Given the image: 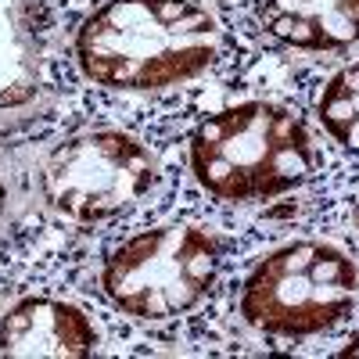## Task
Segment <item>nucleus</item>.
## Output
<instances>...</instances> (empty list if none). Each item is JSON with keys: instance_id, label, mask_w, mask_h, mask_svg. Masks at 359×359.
<instances>
[{"instance_id": "obj_8", "label": "nucleus", "mask_w": 359, "mask_h": 359, "mask_svg": "<svg viewBox=\"0 0 359 359\" xmlns=\"http://www.w3.org/2000/svg\"><path fill=\"white\" fill-rule=\"evenodd\" d=\"M320 123L327 126L341 147H348L352 155H359V62L345 65L327 79L323 94L316 101Z\"/></svg>"}, {"instance_id": "obj_1", "label": "nucleus", "mask_w": 359, "mask_h": 359, "mask_svg": "<svg viewBox=\"0 0 359 359\" xmlns=\"http://www.w3.org/2000/svg\"><path fill=\"white\" fill-rule=\"evenodd\" d=\"M219 22L198 0H108L76 40L83 72L111 90H162L216 62Z\"/></svg>"}, {"instance_id": "obj_2", "label": "nucleus", "mask_w": 359, "mask_h": 359, "mask_svg": "<svg viewBox=\"0 0 359 359\" xmlns=\"http://www.w3.org/2000/svg\"><path fill=\"white\" fill-rule=\"evenodd\" d=\"M191 169L198 184L223 201H266L306 184L316 155L294 111L248 101L208 115L194 130Z\"/></svg>"}, {"instance_id": "obj_4", "label": "nucleus", "mask_w": 359, "mask_h": 359, "mask_svg": "<svg viewBox=\"0 0 359 359\" xmlns=\"http://www.w3.org/2000/svg\"><path fill=\"white\" fill-rule=\"evenodd\" d=\"M223 245L201 226L137 233L104 262V294L137 320H169L194 309L216 284Z\"/></svg>"}, {"instance_id": "obj_3", "label": "nucleus", "mask_w": 359, "mask_h": 359, "mask_svg": "<svg viewBox=\"0 0 359 359\" xmlns=\"http://www.w3.org/2000/svg\"><path fill=\"white\" fill-rule=\"evenodd\" d=\"M359 294L355 262L323 241H294L266 255L245 284L241 313L277 338H309L341 323Z\"/></svg>"}, {"instance_id": "obj_5", "label": "nucleus", "mask_w": 359, "mask_h": 359, "mask_svg": "<svg viewBox=\"0 0 359 359\" xmlns=\"http://www.w3.org/2000/svg\"><path fill=\"white\" fill-rule=\"evenodd\" d=\"M158 180V162L126 133H86L57 147L43 172L47 201L72 219L97 223L126 212Z\"/></svg>"}, {"instance_id": "obj_6", "label": "nucleus", "mask_w": 359, "mask_h": 359, "mask_svg": "<svg viewBox=\"0 0 359 359\" xmlns=\"http://www.w3.org/2000/svg\"><path fill=\"white\" fill-rule=\"evenodd\" d=\"M94 345L97 331L86 313L69 302H54V298H25L0 323V352L8 355L76 359L90 355Z\"/></svg>"}, {"instance_id": "obj_10", "label": "nucleus", "mask_w": 359, "mask_h": 359, "mask_svg": "<svg viewBox=\"0 0 359 359\" xmlns=\"http://www.w3.org/2000/svg\"><path fill=\"white\" fill-rule=\"evenodd\" d=\"M355 226H359V208H355Z\"/></svg>"}, {"instance_id": "obj_9", "label": "nucleus", "mask_w": 359, "mask_h": 359, "mask_svg": "<svg viewBox=\"0 0 359 359\" xmlns=\"http://www.w3.org/2000/svg\"><path fill=\"white\" fill-rule=\"evenodd\" d=\"M341 355H355V359H359V334H355V338H352V345H348V348H345V352H341Z\"/></svg>"}, {"instance_id": "obj_7", "label": "nucleus", "mask_w": 359, "mask_h": 359, "mask_svg": "<svg viewBox=\"0 0 359 359\" xmlns=\"http://www.w3.org/2000/svg\"><path fill=\"white\" fill-rule=\"evenodd\" d=\"M269 36L298 50H345L359 43V0H262Z\"/></svg>"}]
</instances>
